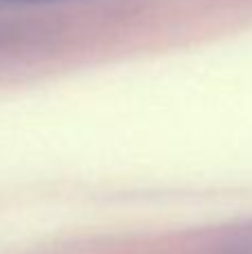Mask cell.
Masks as SVG:
<instances>
[{"label":"cell","mask_w":252,"mask_h":254,"mask_svg":"<svg viewBox=\"0 0 252 254\" xmlns=\"http://www.w3.org/2000/svg\"><path fill=\"white\" fill-rule=\"evenodd\" d=\"M27 2H43V0H0V4H27Z\"/></svg>","instance_id":"cell-1"}]
</instances>
